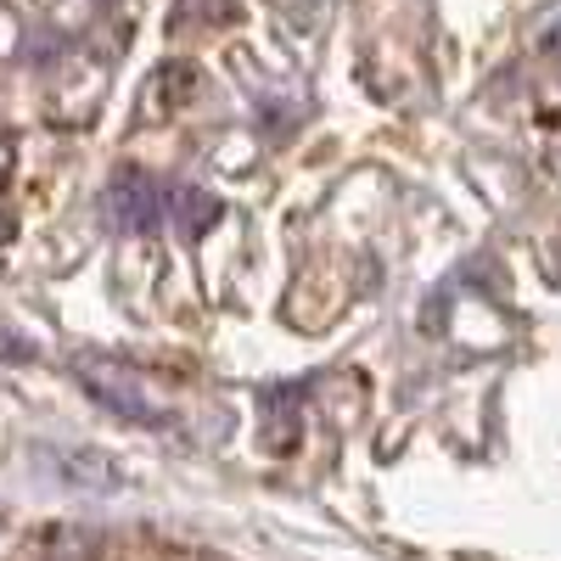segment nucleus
<instances>
[{
    "mask_svg": "<svg viewBox=\"0 0 561 561\" xmlns=\"http://www.w3.org/2000/svg\"><path fill=\"white\" fill-rule=\"evenodd\" d=\"M79 382L96 393L107 410H118V415H129V421H163V410L147 399V388H140V377L129 365H118V359H102V354H79Z\"/></svg>",
    "mask_w": 561,
    "mask_h": 561,
    "instance_id": "obj_1",
    "label": "nucleus"
},
{
    "mask_svg": "<svg viewBox=\"0 0 561 561\" xmlns=\"http://www.w3.org/2000/svg\"><path fill=\"white\" fill-rule=\"evenodd\" d=\"M107 214H113L124 230H152V225L163 219V197H158V185H152L147 174L124 169V174H113V185H107Z\"/></svg>",
    "mask_w": 561,
    "mask_h": 561,
    "instance_id": "obj_2",
    "label": "nucleus"
},
{
    "mask_svg": "<svg viewBox=\"0 0 561 561\" xmlns=\"http://www.w3.org/2000/svg\"><path fill=\"white\" fill-rule=\"evenodd\" d=\"M169 214L180 219V230H208V225L219 219V203H214L208 192H192V185H185V192L169 197Z\"/></svg>",
    "mask_w": 561,
    "mask_h": 561,
    "instance_id": "obj_3",
    "label": "nucleus"
},
{
    "mask_svg": "<svg viewBox=\"0 0 561 561\" xmlns=\"http://www.w3.org/2000/svg\"><path fill=\"white\" fill-rule=\"evenodd\" d=\"M39 561H90V556H84V545H68V539H62V545H45Z\"/></svg>",
    "mask_w": 561,
    "mask_h": 561,
    "instance_id": "obj_4",
    "label": "nucleus"
},
{
    "mask_svg": "<svg viewBox=\"0 0 561 561\" xmlns=\"http://www.w3.org/2000/svg\"><path fill=\"white\" fill-rule=\"evenodd\" d=\"M18 230V214H12V197H7V185H0V242H7Z\"/></svg>",
    "mask_w": 561,
    "mask_h": 561,
    "instance_id": "obj_5",
    "label": "nucleus"
},
{
    "mask_svg": "<svg viewBox=\"0 0 561 561\" xmlns=\"http://www.w3.org/2000/svg\"><path fill=\"white\" fill-rule=\"evenodd\" d=\"M0 354H18V359H28V343H18V337H0Z\"/></svg>",
    "mask_w": 561,
    "mask_h": 561,
    "instance_id": "obj_6",
    "label": "nucleus"
}]
</instances>
